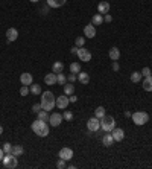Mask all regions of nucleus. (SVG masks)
Segmentation results:
<instances>
[{
    "instance_id": "obj_1",
    "label": "nucleus",
    "mask_w": 152,
    "mask_h": 169,
    "mask_svg": "<svg viewBox=\"0 0 152 169\" xmlns=\"http://www.w3.org/2000/svg\"><path fill=\"white\" fill-rule=\"evenodd\" d=\"M41 108L46 110V111H50L53 110V107H56V98L53 96L52 91H44L41 93Z\"/></svg>"
},
{
    "instance_id": "obj_2",
    "label": "nucleus",
    "mask_w": 152,
    "mask_h": 169,
    "mask_svg": "<svg viewBox=\"0 0 152 169\" xmlns=\"http://www.w3.org/2000/svg\"><path fill=\"white\" fill-rule=\"evenodd\" d=\"M101 128H102L105 133H111V131L116 128V120H114V117L105 114V116L101 119Z\"/></svg>"
},
{
    "instance_id": "obj_3",
    "label": "nucleus",
    "mask_w": 152,
    "mask_h": 169,
    "mask_svg": "<svg viewBox=\"0 0 152 169\" xmlns=\"http://www.w3.org/2000/svg\"><path fill=\"white\" fill-rule=\"evenodd\" d=\"M132 122L135 125H139V126H141V125H145L146 122H149V114L146 111H135L132 113Z\"/></svg>"
},
{
    "instance_id": "obj_4",
    "label": "nucleus",
    "mask_w": 152,
    "mask_h": 169,
    "mask_svg": "<svg viewBox=\"0 0 152 169\" xmlns=\"http://www.w3.org/2000/svg\"><path fill=\"white\" fill-rule=\"evenodd\" d=\"M2 161H3V166H5L6 169H14V168H17V165H18L17 156H14L12 152H9V154H5Z\"/></svg>"
},
{
    "instance_id": "obj_5",
    "label": "nucleus",
    "mask_w": 152,
    "mask_h": 169,
    "mask_svg": "<svg viewBox=\"0 0 152 169\" xmlns=\"http://www.w3.org/2000/svg\"><path fill=\"white\" fill-rule=\"evenodd\" d=\"M87 128H88V131L96 133V131L101 128V119H97L96 116H94V117H90L88 122H87Z\"/></svg>"
},
{
    "instance_id": "obj_6",
    "label": "nucleus",
    "mask_w": 152,
    "mask_h": 169,
    "mask_svg": "<svg viewBox=\"0 0 152 169\" xmlns=\"http://www.w3.org/2000/svg\"><path fill=\"white\" fill-rule=\"evenodd\" d=\"M62 122V114L59 113H52L50 117H49V125L50 126H59Z\"/></svg>"
},
{
    "instance_id": "obj_7",
    "label": "nucleus",
    "mask_w": 152,
    "mask_h": 169,
    "mask_svg": "<svg viewBox=\"0 0 152 169\" xmlns=\"http://www.w3.org/2000/svg\"><path fill=\"white\" fill-rule=\"evenodd\" d=\"M78 58H79L81 61H84V63H88V61L91 59V54H90L88 49L79 47V49H78Z\"/></svg>"
},
{
    "instance_id": "obj_8",
    "label": "nucleus",
    "mask_w": 152,
    "mask_h": 169,
    "mask_svg": "<svg viewBox=\"0 0 152 169\" xmlns=\"http://www.w3.org/2000/svg\"><path fill=\"white\" fill-rule=\"evenodd\" d=\"M69 104H70V101H69L67 95H61L59 98H56V107H58L59 110H66Z\"/></svg>"
},
{
    "instance_id": "obj_9",
    "label": "nucleus",
    "mask_w": 152,
    "mask_h": 169,
    "mask_svg": "<svg viewBox=\"0 0 152 169\" xmlns=\"http://www.w3.org/2000/svg\"><path fill=\"white\" fill-rule=\"evenodd\" d=\"M59 158H64L66 161L71 160V158H73V149H71V148L64 146L61 151H59Z\"/></svg>"
},
{
    "instance_id": "obj_10",
    "label": "nucleus",
    "mask_w": 152,
    "mask_h": 169,
    "mask_svg": "<svg viewBox=\"0 0 152 169\" xmlns=\"http://www.w3.org/2000/svg\"><path fill=\"white\" fill-rule=\"evenodd\" d=\"M111 136H113L114 142H122V140L125 139V131H123L122 128H114V130L111 131Z\"/></svg>"
},
{
    "instance_id": "obj_11",
    "label": "nucleus",
    "mask_w": 152,
    "mask_h": 169,
    "mask_svg": "<svg viewBox=\"0 0 152 169\" xmlns=\"http://www.w3.org/2000/svg\"><path fill=\"white\" fill-rule=\"evenodd\" d=\"M47 124H49V122H44V120H40V119H37L35 122H32V131H34V133L38 136V133H40V131H41V130H43V128H44Z\"/></svg>"
},
{
    "instance_id": "obj_12",
    "label": "nucleus",
    "mask_w": 152,
    "mask_h": 169,
    "mask_svg": "<svg viewBox=\"0 0 152 169\" xmlns=\"http://www.w3.org/2000/svg\"><path fill=\"white\" fill-rule=\"evenodd\" d=\"M84 35L88 37V38H94L96 37V26L94 24H87L84 28Z\"/></svg>"
},
{
    "instance_id": "obj_13",
    "label": "nucleus",
    "mask_w": 152,
    "mask_h": 169,
    "mask_svg": "<svg viewBox=\"0 0 152 169\" xmlns=\"http://www.w3.org/2000/svg\"><path fill=\"white\" fill-rule=\"evenodd\" d=\"M6 38H8L9 43H11V41H15V40L18 38V31H17L15 28H9V29L6 31Z\"/></svg>"
},
{
    "instance_id": "obj_14",
    "label": "nucleus",
    "mask_w": 152,
    "mask_h": 169,
    "mask_svg": "<svg viewBox=\"0 0 152 169\" xmlns=\"http://www.w3.org/2000/svg\"><path fill=\"white\" fill-rule=\"evenodd\" d=\"M32 81H34V78H32V75H31V73H27V72L22 73V76H20V82H22L23 85H31V84H32Z\"/></svg>"
},
{
    "instance_id": "obj_15",
    "label": "nucleus",
    "mask_w": 152,
    "mask_h": 169,
    "mask_svg": "<svg viewBox=\"0 0 152 169\" xmlns=\"http://www.w3.org/2000/svg\"><path fill=\"white\" fill-rule=\"evenodd\" d=\"M97 12L102 14V15L108 14V12H110V3H108V2H101V3L97 5Z\"/></svg>"
},
{
    "instance_id": "obj_16",
    "label": "nucleus",
    "mask_w": 152,
    "mask_h": 169,
    "mask_svg": "<svg viewBox=\"0 0 152 169\" xmlns=\"http://www.w3.org/2000/svg\"><path fill=\"white\" fill-rule=\"evenodd\" d=\"M78 81L81 82L82 85H87V84L90 82V75H88L87 72H79V73H78Z\"/></svg>"
},
{
    "instance_id": "obj_17",
    "label": "nucleus",
    "mask_w": 152,
    "mask_h": 169,
    "mask_svg": "<svg viewBox=\"0 0 152 169\" xmlns=\"http://www.w3.org/2000/svg\"><path fill=\"white\" fill-rule=\"evenodd\" d=\"M44 82H46L47 85H55L56 84V73H47L46 76H44Z\"/></svg>"
},
{
    "instance_id": "obj_18",
    "label": "nucleus",
    "mask_w": 152,
    "mask_h": 169,
    "mask_svg": "<svg viewBox=\"0 0 152 169\" xmlns=\"http://www.w3.org/2000/svg\"><path fill=\"white\" fill-rule=\"evenodd\" d=\"M104 23V15L102 14H94L93 17H91V24H94V26H101Z\"/></svg>"
},
{
    "instance_id": "obj_19",
    "label": "nucleus",
    "mask_w": 152,
    "mask_h": 169,
    "mask_svg": "<svg viewBox=\"0 0 152 169\" xmlns=\"http://www.w3.org/2000/svg\"><path fill=\"white\" fill-rule=\"evenodd\" d=\"M67 0H47V6L50 8H61L62 5H66Z\"/></svg>"
},
{
    "instance_id": "obj_20",
    "label": "nucleus",
    "mask_w": 152,
    "mask_h": 169,
    "mask_svg": "<svg viewBox=\"0 0 152 169\" xmlns=\"http://www.w3.org/2000/svg\"><path fill=\"white\" fill-rule=\"evenodd\" d=\"M143 90L145 91H152V75L146 76L143 79Z\"/></svg>"
},
{
    "instance_id": "obj_21",
    "label": "nucleus",
    "mask_w": 152,
    "mask_h": 169,
    "mask_svg": "<svg viewBox=\"0 0 152 169\" xmlns=\"http://www.w3.org/2000/svg\"><path fill=\"white\" fill-rule=\"evenodd\" d=\"M108 55L111 58V61H117V59L120 58V50H119L117 47H111L110 52H108Z\"/></svg>"
},
{
    "instance_id": "obj_22",
    "label": "nucleus",
    "mask_w": 152,
    "mask_h": 169,
    "mask_svg": "<svg viewBox=\"0 0 152 169\" xmlns=\"http://www.w3.org/2000/svg\"><path fill=\"white\" fill-rule=\"evenodd\" d=\"M102 143H104V146H113V143H114L113 136H111V134H105L104 137H102Z\"/></svg>"
},
{
    "instance_id": "obj_23",
    "label": "nucleus",
    "mask_w": 152,
    "mask_h": 169,
    "mask_svg": "<svg viewBox=\"0 0 152 169\" xmlns=\"http://www.w3.org/2000/svg\"><path fill=\"white\" fill-rule=\"evenodd\" d=\"M49 117H50V114H49V111H46V110H41L40 113H37V119H40V120L49 122Z\"/></svg>"
},
{
    "instance_id": "obj_24",
    "label": "nucleus",
    "mask_w": 152,
    "mask_h": 169,
    "mask_svg": "<svg viewBox=\"0 0 152 169\" xmlns=\"http://www.w3.org/2000/svg\"><path fill=\"white\" fill-rule=\"evenodd\" d=\"M52 72H53V73H61V72H64V64H62L61 61H56V63L53 64V67H52Z\"/></svg>"
},
{
    "instance_id": "obj_25",
    "label": "nucleus",
    "mask_w": 152,
    "mask_h": 169,
    "mask_svg": "<svg viewBox=\"0 0 152 169\" xmlns=\"http://www.w3.org/2000/svg\"><path fill=\"white\" fill-rule=\"evenodd\" d=\"M141 79H143L141 72H132V73H131V81H132V82H135V84H137V82H140Z\"/></svg>"
},
{
    "instance_id": "obj_26",
    "label": "nucleus",
    "mask_w": 152,
    "mask_h": 169,
    "mask_svg": "<svg viewBox=\"0 0 152 169\" xmlns=\"http://www.w3.org/2000/svg\"><path fill=\"white\" fill-rule=\"evenodd\" d=\"M23 152H24V148L22 146V145H15V146H12V154L14 156H23Z\"/></svg>"
},
{
    "instance_id": "obj_27",
    "label": "nucleus",
    "mask_w": 152,
    "mask_h": 169,
    "mask_svg": "<svg viewBox=\"0 0 152 169\" xmlns=\"http://www.w3.org/2000/svg\"><path fill=\"white\" fill-rule=\"evenodd\" d=\"M67 82V76L61 72V73H56V84H59V85H64Z\"/></svg>"
},
{
    "instance_id": "obj_28",
    "label": "nucleus",
    "mask_w": 152,
    "mask_h": 169,
    "mask_svg": "<svg viewBox=\"0 0 152 169\" xmlns=\"http://www.w3.org/2000/svg\"><path fill=\"white\" fill-rule=\"evenodd\" d=\"M62 87H64V95H67V96L75 93V85H71V84H64Z\"/></svg>"
},
{
    "instance_id": "obj_29",
    "label": "nucleus",
    "mask_w": 152,
    "mask_h": 169,
    "mask_svg": "<svg viewBox=\"0 0 152 169\" xmlns=\"http://www.w3.org/2000/svg\"><path fill=\"white\" fill-rule=\"evenodd\" d=\"M105 114L106 113H105V108H104V107H97V108L94 110V116H96L97 119H102Z\"/></svg>"
},
{
    "instance_id": "obj_30",
    "label": "nucleus",
    "mask_w": 152,
    "mask_h": 169,
    "mask_svg": "<svg viewBox=\"0 0 152 169\" xmlns=\"http://www.w3.org/2000/svg\"><path fill=\"white\" fill-rule=\"evenodd\" d=\"M29 90H31L32 95H40V93H41V85H40V84H31Z\"/></svg>"
},
{
    "instance_id": "obj_31",
    "label": "nucleus",
    "mask_w": 152,
    "mask_h": 169,
    "mask_svg": "<svg viewBox=\"0 0 152 169\" xmlns=\"http://www.w3.org/2000/svg\"><path fill=\"white\" fill-rule=\"evenodd\" d=\"M70 72L71 73H79V72H81V64H79V63H71Z\"/></svg>"
},
{
    "instance_id": "obj_32",
    "label": "nucleus",
    "mask_w": 152,
    "mask_h": 169,
    "mask_svg": "<svg viewBox=\"0 0 152 169\" xmlns=\"http://www.w3.org/2000/svg\"><path fill=\"white\" fill-rule=\"evenodd\" d=\"M84 44H85V38H84V37H76L75 46H76V47H84Z\"/></svg>"
},
{
    "instance_id": "obj_33",
    "label": "nucleus",
    "mask_w": 152,
    "mask_h": 169,
    "mask_svg": "<svg viewBox=\"0 0 152 169\" xmlns=\"http://www.w3.org/2000/svg\"><path fill=\"white\" fill-rule=\"evenodd\" d=\"M29 93H31L29 85H22V89H20V95H22V96H27Z\"/></svg>"
},
{
    "instance_id": "obj_34",
    "label": "nucleus",
    "mask_w": 152,
    "mask_h": 169,
    "mask_svg": "<svg viewBox=\"0 0 152 169\" xmlns=\"http://www.w3.org/2000/svg\"><path fill=\"white\" fill-rule=\"evenodd\" d=\"M3 151H5V154H9V152H12V145L9 143V142L3 143Z\"/></svg>"
},
{
    "instance_id": "obj_35",
    "label": "nucleus",
    "mask_w": 152,
    "mask_h": 169,
    "mask_svg": "<svg viewBox=\"0 0 152 169\" xmlns=\"http://www.w3.org/2000/svg\"><path fill=\"white\" fill-rule=\"evenodd\" d=\"M56 168H58V169L67 168V163H66V160H64V158H59L58 163H56Z\"/></svg>"
},
{
    "instance_id": "obj_36",
    "label": "nucleus",
    "mask_w": 152,
    "mask_h": 169,
    "mask_svg": "<svg viewBox=\"0 0 152 169\" xmlns=\"http://www.w3.org/2000/svg\"><path fill=\"white\" fill-rule=\"evenodd\" d=\"M62 119H64V120H71V119H73V113L71 111H64Z\"/></svg>"
},
{
    "instance_id": "obj_37",
    "label": "nucleus",
    "mask_w": 152,
    "mask_h": 169,
    "mask_svg": "<svg viewBox=\"0 0 152 169\" xmlns=\"http://www.w3.org/2000/svg\"><path fill=\"white\" fill-rule=\"evenodd\" d=\"M151 69L149 67H145L143 70H141V75H143V78H146V76H151Z\"/></svg>"
},
{
    "instance_id": "obj_38",
    "label": "nucleus",
    "mask_w": 152,
    "mask_h": 169,
    "mask_svg": "<svg viewBox=\"0 0 152 169\" xmlns=\"http://www.w3.org/2000/svg\"><path fill=\"white\" fill-rule=\"evenodd\" d=\"M41 110H43V108H41V104H35V105L32 107V111L35 113V114H37V113H40Z\"/></svg>"
},
{
    "instance_id": "obj_39",
    "label": "nucleus",
    "mask_w": 152,
    "mask_h": 169,
    "mask_svg": "<svg viewBox=\"0 0 152 169\" xmlns=\"http://www.w3.org/2000/svg\"><path fill=\"white\" fill-rule=\"evenodd\" d=\"M76 79H78V76H76V73H71V72H70V75L67 76V81H70V82H75Z\"/></svg>"
},
{
    "instance_id": "obj_40",
    "label": "nucleus",
    "mask_w": 152,
    "mask_h": 169,
    "mask_svg": "<svg viewBox=\"0 0 152 169\" xmlns=\"http://www.w3.org/2000/svg\"><path fill=\"white\" fill-rule=\"evenodd\" d=\"M104 22H105V23H111V22H113V17H111L110 14H105V15H104Z\"/></svg>"
},
{
    "instance_id": "obj_41",
    "label": "nucleus",
    "mask_w": 152,
    "mask_h": 169,
    "mask_svg": "<svg viewBox=\"0 0 152 169\" xmlns=\"http://www.w3.org/2000/svg\"><path fill=\"white\" fill-rule=\"evenodd\" d=\"M119 69H120L119 63H117V61H113V70H114V72H119Z\"/></svg>"
},
{
    "instance_id": "obj_42",
    "label": "nucleus",
    "mask_w": 152,
    "mask_h": 169,
    "mask_svg": "<svg viewBox=\"0 0 152 169\" xmlns=\"http://www.w3.org/2000/svg\"><path fill=\"white\" fill-rule=\"evenodd\" d=\"M69 101H70V102H73V104H75V102L78 101V98H76L75 95H70V98H69Z\"/></svg>"
},
{
    "instance_id": "obj_43",
    "label": "nucleus",
    "mask_w": 152,
    "mask_h": 169,
    "mask_svg": "<svg viewBox=\"0 0 152 169\" xmlns=\"http://www.w3.org/2000/svg\"><path fill=\"white\" fill-rule=\"evenodd\" d=\"M78 49H79V47H76V46H75V47H71V54H76V55H78Z\"/></svg>"
},
{
    "instance_id": "obj_44",
    "label": "nucleus",
    "mask_w": 152,
    "mask_h": 169,
    "mask_svg": "<svg viewBox=\"0 0 152 169\" xmlns=\"http://www.w3.org/2000/svg\"><path fill=\"white\" fill-rule=\"evenodd\" d=\"M3 156H5V151H3V148H0V160H3Z\"/></svg>"
},
{
    "instance_id": "obj_45",
    "label": "nucleus",
    "mask_w": 152,
    "mask_h": 169,
    "mask_svg": "<svg viewBox=\"0 0 152 169\" xmlns=\"http://www.w3.org/2000/svg\"><path fill=\"white\" fill-rule=\"evenodd\" d=\"M125 116H126V117H131V116H132V113H131V111H126V113H125Z\"/></svg>"
},
{
    "instance_id": "obj_46",
    "label": "nucleus",
    "mask_w": 152,
    "mask_h": 169,
    "mask_svg": "<svg viewBox=\"0 0 152 169\" xmlns=\"http://www.w3.org/2000/svg\"><path fill=\"white\" fill-rule=\"evenodd\" d=\"M0 134H3V126L0 125Z\"/></svg>"
},
{
    "instance_id": "obj_47",
    "label": "nucleus",
    "mask_w": 152,
    "mask_h": 169,
    "mask_svg": "<svg viewBox=\"0 0 152 169\" xmlns=\"http://www.w3.org/2000/svg\"><path fill=\"white\" fill-rule=\"evenodd\" d=\"M29 2H32V3H35V2H38V0H29Z\"/></svg>"
}]
</instances>
